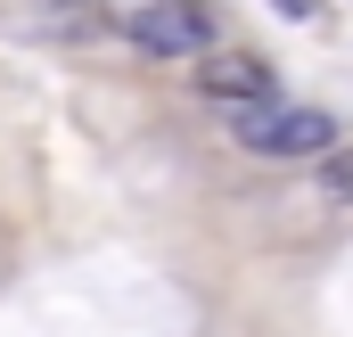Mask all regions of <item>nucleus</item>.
I'll list each match as a JSON object with an SVG mask.
<instances>
[{"label":"nucleus","instance_id":"f257e3e1","mask_svg":"<svg viewBox=\"0 0 353 337\" xmlns=\"http://www.w3.org/2000/svg\"><path fill=\"white\" fill-rule=\"evenodd\" d=\"M123 33L148 58H214L222 50V8L214 0H148V8L123 17Z\"/></svg>","mask_w":353,"mask_h":337},{"label":"nucleus","instance_id":"f03ea898","mask_svg":"<svg viewBox=\"0 0 353 337\" xmlns=\"http://www.w3.org/2000/svg\"><path fill=\"white\" fill-rule=\"evenodd\" d=\"M230 132L255 157H329L337 148V115H321V107H247V115H230Z\"/></svg>","mask_w":353,"mask_h":337},{"label":"nucleus","instance_id":"7ed1b4c3","mask_svg":"<svg viewBox=\"0 0 353 337\" xmlns=\"http://www.w3.org/2000/svg\"><path fill=\"white\" fill-rule=\"evenodd\" d=\"M197 90L222 107V115H247V107H279V75H271L263 58H247V50H214V58H197Z\"/></svg>","mask_w":353,"mask_h":337},{"label":"nucleus","instance_id":"20e7f679","mask_svg":"<svg viewBox=\"0 0 353 337\" xmlns=\"http://www.w3.org/2000/svg\"><path fill=\"white\" fill-rule=\"evenodd\" d=\"M321 189H329V198H353V148L345 157H321Z\"/></svg>","mask_w":353,"mask_h":337},{"label":"nucleus","instance_id":"39448f33","mask_svg":"<svg viewBox=\"0 0 353 337\" xmlns=\"http://www.w3.org/2000/svg\"><path fill=\"white\" fill-rule=\"evenodd\" d=\"M271 8H288V17H312V0H271Z\"/></svg>","mask_w":353,"mask_h":337}]
</instances>
